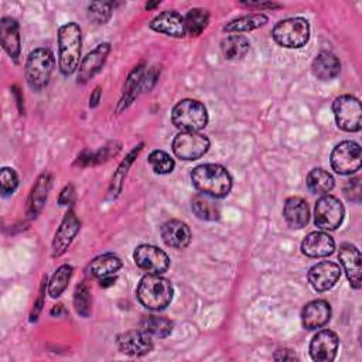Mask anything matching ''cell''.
I'll use <instances>...</instances> for the list:
<instances>
[{
	"mask_svg": "<svg viewBox=\"0 0 362 362\" xmlns=\"http://www.w3.org/2000/svg\"><path fill=\"white\" fill-rule=\"evenodd\" d=\"M100 95H102V89L99 86H96L93 89V92L90 93V98H89V106L90 107H96L98 103L100 102Z\"/></svg>",
	"mask_w": 362,
	"mask_h": 362,
	"instance_id": "obj_46",
	"label": "cell"
},
{
	"mask_svg": "<svg viewBox=\"0 0 362 362\" xmlns=\"http://www.w3.org/2000/svg\"><path fill=\"white\" fill-rule=\"evenodd\" d=\"M150 28L175 38H182L187 34L184 17L174 10H165L156 16L150 21Z\"/></svg>",
	"mask_w": 362,
	"mask_h": 362,
	"instance_id": "obj_18",
	"label": "cell"
},
{
	"mask_svg": "<svg viewBox=\"0 0 362 362\" xmlns=\"http://www.w3.org/2000/svg\"><path fill=\"white\" fill-rule=\"evenodd\" d=\"M305 182H307V187L308 189L313 192V194H318V195H325L328 194L334 185H335V181H334V177L322 170V168H314L311 170L308 174H307V178H305Z\"/></svg>",
	"mask_w": 362,
	"mask_h": 362,
	"instance_id": "obj_30",
	"label": "cell"
},
{
	"mask_svg": "<svg viewBox=\"0 0 362 362\" xmlns=\"http://www.w3.org/2000/svg\"><path fill=\"white\" fill-rule=\"evenodd\" d=\"M269 21V17L263 13H252L246 16H240L223 25V31L230 33H243V31H252L256 28L263 27Z\"/></svg>",
	"mask_w": 362,
	"mask_h": 362,
	"instance_id": "obj_27",
	"label": "cell"
},
{
	"mask_svg": "<svg viewBox=\"0 0 362 362\" xmlns=\"http://www.w3.org/2000/svg\"><path fill=\"white\" fill-rule=\"evenodd\" d=\"M74 305L76 313L86 318L90 314V293L85 283H81L76 286L74 293Z\"/></svg>",
	"mask_w": 362,
	"mask_h": 362,
	"instance_id": "obj_37",
	"label": "cell"
},
{
	"mask_svg": "<svg viewBox=\"0 0 362 362\" xmlns=\"http://www.w3.org/2000/svg\"><path fill=\"white\" fill-rule=\"evenodd\" d=\"M273 358L276 361H296V359H298L291 349H279V351H276Z\"/></svg>",
	"mask_w": 362,
	"mask_h": 362,
	"instance_id": "obj_43",
	"label": "cell"
},
{
	"mask_svg": "<svg viewBox=\"0 0 362 362\" xmlns=\"http://www.w3.org/2000/svg\"><path fill=\"white\" fill-rule=\"evenodd\" d=\"M191 209L197 218L202 221H218L221 216L219 206L212 197L205 194H197L191 199Z\"/></svg>",
	"mask_w": 362,
	"mask_h": 362,
	"instance_id": "obj_28",
	"label": "cell"
},
{
	"mask_svg": "<svg viewBox=\"0 0 362 362\" xmlns=\"http://www.w3.org/2000/svg\"><path fill=\"white\" fill-rule=\"evenodd\" d=\"M144 76V65L141 64V65H137L133 71H132V74L129 75V78H127V81H126V85H124V88H123V93H124V99L122 100L123 103H124V100L129 103L133 98H134V92H136V89L140 86V83L143 82V78Z\"/></svg>",
	"mask_w": 362,
	"mask_h": 362,
	"instance_id": "obj_39",
	"label": "cell"
},
{
	"mask_svg": "<svg viewBox=\"0 0 362 362\" xmlns=\"http://www.w3.org/2000/svg\"><path fill=\"white\" fill-rule=\"evenodd\" d=\"M335 250V242L332 236L325 232H310L301 242V252L308 257H325Z\"/></svg>",
	"mask_w": 362,
	"mask_h": 362,
	"instance_id": "obj_21",
	"label": "cell"
},
{
	"mask_svg": "<svg viewBox=\"0 0 362 362\" xmlns=\"http://www.w3.org/2000/svg\"><path fill=\"white\" fill-rule=\"evenodd\" d=\"M136 294L143 307L151 311H161L170 305L174 290L171 283L160 274H147L141 277Z\"/></svg>",
	"mask_w": 362,
	"mask_h": 362,
	"instance_id": "obj_3",
	"label": "cell"
},
{
	"mask_svg": "<svg viewBox=\"0 0 362 362\" xmlns=\"http://www.w3.org/2000/svg\"><path fill=\"white\" fill-rule=\"evenodd\" d=\"M116 281V276H107V277H103V279H99V284L100 287H109V286H113Z\"/></svg>",
	"mask_w": 362,
	"mask_h": 362,
	"instance_id": "obj_47",
	"label": "cell"
},
{
	"mask_svg": "<svg viewBox=\"0 0 362 362\" xmlns=\"http://www.w3.org/2000/svg\"><path fill=\"white\" fill-rule=\"evenodd\" d=\"M72 272H74V269L71 264H62L55 270V273L52 274V277L48 283V294L52 298L59 297L65 291V288L68 287V283L72 277Z\"/></svg>",
	"mask_w": 362,
	"mask_h": 362,
	"instance_id": "obj_34",
	"label": "cell"
},
{
	"mask_svg": "<svg viewBox=\"0 0 362 362\" xmlns=\"http://www.w3.org/2000/svg\"><path fill=\"white\" fill-rule=\"evenodd\" d=\"M192 185L201 192L212 198H223L230 192L232 177L221 164H201L197 165L191 174Z\"/></svg>",
	"mask_w": 362,
	"mask_h": 362,
	"instance_id": "obj_1",
	"label": "cell"
},
{
	"mask_svg": "<svg viewBox=\"0 0 362 362\" xmlns=\"http://www.w3.org/2000/svg\"><path fill=\"white\" fill-rule=\"evenodd\" d=\"M249 40L240 34H230L221 41V51L226 59H242L249 52Z\"/></svg>",
	"mask_w": 362,
	"mask_h": 362,
	"instance_id": "obj_29",
	"label": "cell"
},
{
	"mask_svg": "<svg viewBox=\"0 0 362 362\" xmlns=\"http://www.w3.org/2000/svg\"><path fill=\"white\" fill-rule=\"evenodd\" d=\"M209 148V139L199 132H181L173 140L174 154L185 161L201 158Z\"/></svg>",
	"mask_w": 362,
	"mask_h": 362,
	"instance_id": "obj_10",
	"label": "cell"
},
{
	"mask_svg": "<svg viewBox=\"0 0 362 362\" xmlns=\"http://www.w3.org/2000/svg\"><path fill=\"white\" fill-rule=\"evenodd\" d=\"M140 328L147 334H150L151 337L165 338L173 331V322L165 317L147 314V315H143V318L140 320Z\"/></svg>",
	"mask_w": 362,
	"mask_h": 362,
	"instance_id": "obj_31",
	"label": "cell"
},
{
	"mask_svg": "<svg viewBox=\"0 0 362 362\" xmlns=\"http://www.w3.org/2000/svg\"><path fill=\"white\" fill-rule=\"evenodd\" d=\"M272 35L280 47L301 48L310 40V24L303 17L284 18L273 27Z\"/></svg>",
	"mask_w": 362,
	"mask_h": 362,
	"instance_id": "obj_6",
	"label": "cell"
},
{
	"mask_svg": "<svg viewBox=\"0 0 362 362\" xmlns=\"http://www.w3.org/2000/svg\"><path fill=\"white\" fill-rule=\"evenodd\" d=\"M345 215L342 202L334 195H322L314 208V223L325 230H335L341 226Z\"/></svg>",
	"mask_w": 362,
	"mask_h": 362,
	"instance_id": "obj_9",
	"label": "cell"
},
{
	"mask_svg": "<svg viewBox=\"0 0 362 362\" xmlns=\"http://www.w3.org/2000/svg\"><path fill=\"white\" fill-rule=\"evenodd\" d=\"M122 267V260L113 253H105L96 256L86 267V273L92 279H103L113 276Z\"/></svg>",
	"mask_w": 362,
	"mask_h": 362,
	"instance_id": "obj_26",
	"label": "cell"
},
{
	"mask_svg": "<svg viewBox=\"0 0 362 362\" xmlns=\"http://www.w3.org/2000/svg\"><path fill=\"white\" fill-rule=\"evenodd\" d=\"M61 311H64V313H65V310H64V305H62V304H57V305H55V307L51 310V314L54 315V314L57 313V315H59V313H61Z\"/></svg>",
	"mask_w": 362,
	"mask_h": 362,
	"instance_id": "obj_48",
	"label": "cell"
},
{
	"mask_svg": "<svg viewBox=\"0 0 362 362\" xmlns=\"http://www.w3.org/2000/svg\"><path fill=\"white\" fill-rule=\"evenodd\" d=\"M79 229H81V222L75 215L74 209H69L64 216L59 228L55 232V236L52 240V257H59L66 252L74 238L78 235Z\"/></svg>",
	"mask_w": 362,
	"mask_h": 362,
	"instance_id": "obj_14",
	"label": "cell"
},
{
	"mask_svg": "<svg viewBox=\"0 0 362 362\" xmlns=\"http://www.w3.org/2000/svg\"><path fill=\"white\" fill-rule=\"evenodd\" d=\"M331 318V305L325 300H313L303 307L301 324L307 329L322 328Z\"/></svg>",
	"mask_w": 362,
	"mask_h": 362,
	"instance_id": "obj_20",
	"label": "cell"
},
{
	"mask_svg": "<svg viewBox=\"0 0 362 362\" xmlns=\"http://www.w3.org/2000/svg\"><path fill=\"white\" fill-rule=\"evenodd\" d=\"M133 259L136 264L148 274H163L170 267V257L167 253L154 245H139L134 249Z\"/></svg>",
	"mask_w": 362,
	"mask_h": 362,
	"instance_id": "obj_11",
	"label": "cell"
},
{
	"mask_svg": "<svg viewBox=\"0 0 362 362\" xmlns=\"http://www.w3.org/2000/svg\"><path fill=\"white\" fill-rule=\"evenodd\" d=\"M163 242L173 249H184L191 242V230L188 225L180 219H170L160 228Z\"/></svg>",
	"mask_w": 362,
	"mask_h": 362,
	"instance_id": "obj_19",
	"label": "cell"
},
{
	"mask_svg": "<svg viewBox=\"0 0 362 362\" xmlns=\"http://www.w3.org/2000/svg\"><path fill=\"white\" fill-rule=\"evenodd\" d=\"M110 52V44L102 42L95 49L83 57L78 69V83H86L90 78H93L105 65L107 55Z\"/></svg>",
	"mask_w": 362,
	"mask_h": 362,
	"instance_id": "obj_16",
	"label": "cell"
},
{
	"mask_svg": "<svg viewBox=\"0 0 362 362\" xmlns=\"http://www.w3.org/2000/svg\"><path fill=\"white\" fill-rule=\"evenodd\" d=\"M338 257L339 262L344 267V272L348 277L349 284L354 288H361V252L355 245L351 243H342L339 246V252H338Z\"/></svg>",
	"mask_w": 362,
	"mask_h": 362,
	"instance_id": "obj_17",
	"label": "cell"
},
{
	"mask_svg": "<svg viewBox=\"0 0 362 362\" xmlns=\"http://www.w3.org/2000/svg\"><path fill=\"white\" fill-rule=\"evenodd\" d=\"M0 40L4 51L14 59V62H18L20 57V31H18V23L13 17H3L0 20Z\"/></svg>",
	"mask_w": 362,
	"mask_h": 362,
	"instance_id": "obj_23",
	"label": "cell"
},
{
	"mask_svg": "<svg viewBox=\"0 0 362 362\" xmlns=\"http://www.w3.org/2000/svg\"><path fill=\"white\" fill-rule=\"evenodd\" d=\"M332 112L337 126L345 132H359L362 126V107L358 98L341 95L334 100Z\"/></svg>",
	"mask_w": 362,
	"mask_h": 362,
	"instance_id": "obj_7",
	"label": "cell"
},
{
	"mask_svg": "<svg viewBox=\"0 0 362 362\" xmlns=\"http://www.w3.org/2000/svg\"><path fill=\"white\" fill-rule=\"evenodd\" d=\"M313 75L320 81L335 79L341 72L339 59L329 51L320 52L311 64Z\"/></svg>",
	"mask_w": 362,
	"mask_h": 362,
	"instance_id": "obj_25",
	"label": "cell"
},
{
	"mask_svg": "<svg viewBox=\"0 0 362 362\" xmlns=\"http://www.w3.org/2000/svg\"><path fill=\"white\" fill-rule=\"evenodd\" d=\"M72 197H74V187L72 185H66L61 195H59V205H66L72 201Z\"/></svg>",
	"mask_w": 362,
	"mask_h": 362,
	"instance_id": "obj_44",
	"label": "cell"
},
{
	"mask_svg": "<svg viewBox=\"0 0 362 362\" xmlns=\"http://www.w3.org/2000/svg\"><path fill=\"white\" fill-rule=\"evenodd\" d=\"M185 21V30L189 35H199L208 25L209 23V13L205 8L201 7H194L188 10V13L184 17Z\"/></svg>",
	"mask_w": 362,
	"mask_h": 362,
	"instance_id": "obj_33",
	"label": "cell"
},
{
	"mask_svg": "<svg viewBox=\"0 0 362 362\" xmlns=\"http://www.w3.org/2000/svg\"><path fill=\"white\" fill-rule=\"evenodd\" d=\"M243 4L249 6V7H257V8H279L280 4L277 3H270V1H249V3H245Z\"/></svg>",
	"mask_w": 362,
	"mask_h": 362,
	"instance_id": "obj_45",
	"label": "cell"
},
{
	"mask_svg": "<svg viewBox=\"0 0 362 362\" xmlns=\"http://www.w3.org/2000/svg\"><path fill=\"white\" fill-rule=\"evenodd\" d=\"M344 194L345 197L352 201V202H359L361 197H362V188H361V178L355 177L351 178L345 187H344Z\"/></svg>",
	"mask_w": 362,
	"mask_h": 362,
	"instance_id": "obj_41",
	"label": "cell"
},
{
	"mask_svg": "<svg viewBox=\"0 0 362 362\" xmlns=\"http://www.w3.org/2000/svg\"><path fill=\"white\" fill-rule=\"evenodd\" d=\"M148 164L156 174H170L175 167L174 160L163 150L151 151L148 154Z\"/></svg>",
	"mask_w": 362,
	"mask_h": 362,
	"instance_id": "obj_36",
	"label": "cell"
},
{
	"mask_svg": "<svg viewBox=\"0 0 362 362\" xmlns=\"http://www.w3.org/2000/svg\"><path fill=\"white\" fill-rule=\"evenodd\" d=\"M341 277V269L337 263L324 260L314 264L308 270V281L317 291H327L332 288Z\"/></svg>",
	"mask_w": 362,
	"mask_h": 362,
	"instance_id": "obj_15",
	"label": "cell"
},
{
	"mask_svg": "<svg viewBox=\"0 0 362 362\" xmlns=\"http://www.w3.org/2000/svg\"><path fill=\"white\" fill-rule=\"evenodd\" d=\"M158 4H160V1H154V3H147V4H146V8H153V7L158 6Z\"/></svg>",
	"mask_w": 362,
	"mask_h": 362,
	"instance_id": "obj_49",
	"label": "cell"
},
{
	"mask_svg": "<svg viewBox=\"0 0 362 362\" xmlns=\"http://www.w3.org/2000/svg\"><path fill=\"white\" fill-rule=\"evenodd\" d=\"M283 216L290 228L293 229L304 228L310 219V208L307 201L301 197L287 198L283 208Z\"/></svg>",
	"mask_w": 362,
	"mask_h": 362,
	"instance_id": "obj_22",
	"label": "cell"
},
{
	"mask_svg": "<svg viewBox=\"0 0 362 362\" xmlns=\"http://www.w3.org/2000/svg\"><path fill=\"white\" fill-rule=\"evenodd\" d=\"M116 344H117V348L122 354H126V355H130V356L146 355L154 346L151 335L147 334L146 331H143L141 328L120 334L117 337Z\"/></svg>",
	"mask_w": 362,
	"mask_h": 362,
	"instance_id": "obj_13",
	"label": "cell"
},
{
	"mask_svg": "<svg viewBox=\"0 0 362 362\" xmlns=\"http://www.w3.org/2000/svg\"><path fill=\"white\" fill-rule=\"evenodd\" d=\"M82 34L81 27L71 21L59 27L58 30V66L64 76L72 75L78 65L81 57Z\"/></svg>",
	"mask_w": 362,
	"mask_h": 362,
	"instance_id": "obj_2",
	"label": "cell"
},
{
	"mask_svg": "<svg viewBox=\"0 0 362 362\" xmlns=\"http://www.w3.org/2000/svg\"><path fill=\"white\" fill-rule=\"evenodd\" d=\"M0 187H1V195L8 197L11 195L16 188L18 187V175L17 173L10 167H3L0 171Z\"/></svg>",
	"mask_w": 362,
	"mask_h": 362,
	"instance_id": "obj_40",
	"label": "cell"
},
{
	"mask_svg": "<svg viewBox=\"0 0 362 362\" xmlns=\"http://www.w3.org/2000/svg\"><path fill=\"white\" fill-rule=\"evenodd\" d=\"M331 167L335 173L348 175L356 173L362 163L361 146L352 140L341 141L331 151Z\"/></svg>",
	"mask_w": 362,
	"mask_h": 362,
	"instance_id": "obj_8",
	"label": "cell"
},
{
	"mask_svg": "<svg viewBox=\"0 0 362 362\" xmlns=\"http://www.w3.org/2000/svg\"><path fill=\"white\" fill-rule=\"evenodd\" d=\"M140 150H141V144L137 146V148L132 150V151L126 156V158L120 163L119 168L116 170V173H115L113 177H112V189H110L112 194H113V192H115V195L119 194V191H120V188H122V181L124 180V175H126V173H127V168L130 167V164L133 163V160L137 157V154H139Z\"/></svg>",
	"mask_w": 362,
	"mask_h": 362,
	"instance_id": "obj_38",
	"label": "cell"
},
{
	"mask_svg": "<svg viewBox=\"0 0 362 362\" xmlns=\"http://www.w3.org/2000/svg\"><path fill=\"white\" fill-rule=\"evenodd\" d=\"M338 346V335L331 329H321L310 342V355L317 362H331L337 356Z\"/></svg>",
	"mask_w": 362,
	"mask_h": 362,
	"instance_id": "obj_12",
	"label": "cell"
},
{
	"mask_svg": "<svg viewBox=\"0 0 362 362\" xmlns=\"http://www.w3.org/2000/svg\"><path fill=\"white\" fill-rule=\"evenodd\" d=\"M171 122L181 132H199L208 123V112L201 102L182 99L173 107Z\"/></svg>",
	"mask_w": 362,
	"mask_h": 362,
	"instance_id": "obj_5",
	"label": "cell"
},
{
	"mask_svg": "<svg viewBox=\"0 0 362 362\" xmlns=\"http://www.w3.org/2000/svg\"><path fill=\"white\" fill-rule=\"evenodd\" d=\"M55 65L54 54L48 48H35L25 61V79L33 90L44 89L52 75Z\"/></svg>",
	"mask_w": 362,
	"mask_h": 362,
	"instance_id": "obj_4",
	"label": "cell"
},
{
	"mask_svg": "<svg viewBox=\"0 0 362 362\" xmlns=\"http://www.w3.org/2000/svg\"><path fill=\"white\" fill-rule=\"evenodd\" d=\"M120 150V143L112 141L107 146L102 147L100 150H98L96 153H89V151H83L78 160H76V165H93V164H100L107 161L112 156H116Z\"/></svg>",
	"mask_w": 362,
	"mask_h": 362,
	"instance_id": "obj_32",
	"label": "cell"
},
{
	"mask_svg": "<svg viewBox=\"0 0 362 362\" xmlns=\"http://www.w3.org/2000/svg\"><path fill=\"white\" fill-rule=\"evenodd\" d=\"M45 287H47V276L42 277V281H41V286H40V293H38V297L37 300L34 301V307H33V311L30 314V321H37L41 310H42V304H44V297H45Z\"/></svg>",
	"mask_w": 362,
	"mask_h": 362,
	"instance_id": "obj_42",
	"label": "cell"
},
{
	"mask_svg": "<svg viewBox=\"0 0 362 362\" xmlns=\"http://www.w3.org/2000/svg\"><path fill=\"white\" fill-rule=\"evenodd\" d=\"M51 185H52V177L49 173L45 171L37 178V181L28 195V201H27V215L30 218H35L38 215V212L42 209V206L47 201L48 192L51 189Z\"/></svg>",
	"mask_w": 362,
	"mask_h": 362,
	"instance_id": "obj_24",
	"label": "cell"
},
{
	"mask_svg": "<svg viewBox=\"0 0 362 362\" xmlns=\"http://www.w3.org/2000/svg\"><path fill=\"white\" fill-rule=\"evenodd\" d=\"M115 6H116V3H113V1L90 3L88 6V18L98 25L106 24L112 17V11H113Z\"/></svg>",
	"mask_w": 362,
	"mask_h": 362,
	"instance_id": "obj_35",
	"label": "cell"
}]
</instances>
